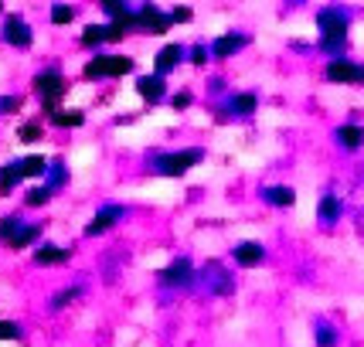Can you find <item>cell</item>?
<instances>
[{"label":"cell","mask_w":364,"mask_h":347,"mask_svg":"<svg viewBox=\"0 0 364 347\" xmlns=\"http://www.w3.org/2000/svg\"><path fill=\"white\" fill-rule=\"evenodd\" d=\"M350 21L354 11L344 4H327L317 11V48L327 55V62L333 58H348V34H350Z\"/></svg>","instance_id":"1"},{"label":"cell","mask_w":364,"mask_h":347,"mask_svg":"<svg viewBox=\"0 0 364 347\" xmlns=\"http://www.w3.org/2000/svg\"><path fill=\"white\" fill-rule=\"evenodd\" d=\"M201 160H205V150L188 146V150H171V154H150L146 164H150V174H157V177H184Z\"/></svg>","instance_id":"2"},{"label":"cell","mask_w":364,"mask_h":347,"mask_svg":"<svg viewBox=\"0 0 364 347\" xmlns=\"http://www.w3.org/2000/svg\"><path fill=\"white\" fill-rule=\"evenodd\" d=\"M157 283L164 289H198V269L188 255H177L171 266H164L157 272Z\"/></svg>","instance_id":"3"},{"label":"cell","mask_w":364,"mask_h":347,"mask_svg":"<svg viewBox=\"0 0 364 347\" xmlns=\"http://www.w3.org/2000/svg\"><path fill=\"white\" fill-rule=\"evenodd\" d=\"M34 92L45 99V112H55L58 102H62V95L68 92V82L62 79V72H58L55 65H48V68H41V72L34 75Z\"/></svg>","instance_id":"4"},{"label":"cell","mask_w":364,"mask_h":347,"mask_svg":"<svg viewBox=\"0 0 364 347\" xmlns=\"http://www.w3.org/2000/svg\"><path fill=\"white\" fill-rule=\"evenodd\" d=\"M129 72H133L129 55H95L82 68L85 79H119V75H129Z\"/></svg>","instance_id":"5"},{"label":"cell","mask_w":364,"mask_h":347,"mask_svg":"<svg viewBox=\"0 0 364 347\" xmlns=\"http://www.w3.org/2000/svg\"><path fill=\"white\" fill-rule=\"evenodd\" d=\"M133 24H136V31H143V34H167L174 28V24H171V14H164L157 4L133 7Z\"/></svg>","instance_id":"6"},{"label":"cell","mask_w":364,"mask_h":347,"mask_svg":"<svg viewBox=\"0 0 364 347\" xmlns=\"http://www.w3.org/2000/svg\"><path fill=\"white\" fill-rule=\"evenodd\" d=\"M198 286H205L208 293H215V297H228V293L235 289V279H232V272H228L222 262H208V266L198 272Z\"/></svg>","instance_id":"7"},{"label":"cell","mask_w":364,"mask_h":347,"mask_svg":"<svg viewBox=\"0 0 364 347\" xmlns=\"http://www.w3.org/2000/svg\"><path fill=\"white\" fill-rule=\"evenodd\" d=\"M323 75L333 85H361V62L354 58H333L323 65Z\"/></svg>","instance_id":"8"},{"label":"cell","mask_w":364,"mask_h":347,"mask_svg":"<svg viewBox=\"0 0 364 347\" xmlns=\"http://www.w3.org/2000/svg\"><path fill=\"white\" fill-rule=\"evenodd\" d=\"M0 38H4L11 48H31V41H34L31 24L24 21V14H7V17H4Z\"/></svg>","instance_id":"9"},{"label":"cell","mask_w":364,"mask_h":347,"mask_svg":"<svg viewBox=\"0 0 364 347\" xmlns=\"http://www.w3.org/2000/svg\"><path fill=\"white\" fill-rule=\"evenodd\" d=\"M127 215H129L127 205H102L99 211H95V218L85 225V235H89V238L102 235V232H109L112 225H116L119 218H127Z\"/></svg>","instance_id":"10"},{"label":"cell","mask_w":364,"mask_h":347,"mask_svg":"<svg viewBox=\"0 0 364 347\" xmlns=\"http://www.w3.org/2000/svg\"><path fill=\"white\" fill-rule=\"evenodd\" d=\"M333 143H337L344 154H358V150H364V127L358 119L341 123V127L333 129Z\"/></svg>","instance_id":"11"},{"label":"cell","mask_w":364,"mask_h":347,"mask_svg":"<svg viewBox=\"0 0 364 347\" xmlns=\"http://www.w3.org/2000/svg\"><path fill=\"white\" fill-rule=\"evenodd\" d=\"M249 41H252L249 34H242V31H225L222 38H215V41L208 45V55H211V58H232V55H238V51L249 45Z\"/></svg>","instance_id":"12"},{"label":"cell","mask_w":364,"mask_h":347,"mask_svg":"<svg viewBox=\"0 0 364 347\" xmlns=\"http://www.w3.org/2000/svg\"><path fill=\"white\" fill-rule=\"evenodd\" d=\"M255 110H259V95L255 92H235V95H228V99H225L218 112L235 116V119H249V116H255Z\"/></svg>","instance_id":"13"},{"label":"cell","mask_w":364,"mask_h":347,"mask_svg":"<svg viewBox=\"0 0 364 347\" xmlns=\"http://www.w3.org/2000/svg\"><path fill=\"white\" fill-rule=\"evenodd\" d=\"M136 92L146 106H160L164 99H167V82L160 79V75H140L136 79Z\"/></svg>","instance_id":"14"},{"label":"cell","mask_w":364,"mask_h":347,"mask_svg":"<svg viewBox=\"0 0 364 347\" xmlns=\"http://www.w3.org/2000/svg\"><path fill=\"white\" fill-rule=\"evenodd\" d=\"M232 259L242 269H255L266 262V245L262 242H238L235 249H232Z\"/></svg>","instance_id":"15"},{"label":"cell","mask_w":364,"mask_h":347,"mask_svg":"<svg viewBox=\"0 0 364 347\" xmlns=\"http://www.w3.org/2000/svg\"><path fill=\"white\" fill-rule=\"evenodd\" d=\"M341 215H344V201H341L333 191H323V194H320V201H317V221L331 228V225L341 221Z\"/></svg>","instance_id":"16"},{"label":"cell","mask_w":364,"mask_h":347,"mask_svg":"<svg viewBox=\"0 0 364 347\" xmlns=\"http://www.w3.org/2000/svg\"><path fill=\"white\" fill-rule=\"evenodd\" d=\"M184 55H188V51H184V45H164L157 55H154V75H160V79H164L167 72H174Z\"/></svg>","instance_id":"17"},{"label":"cell","mask_w":364,"mask_h":347,"mask_svg":"<svg viewBox=\"0 0 364 347\" xmlns=\"http://www.w3.org/2000/svg\"><path fill=\"white\" fill-rule=\"evenodd\" d=\"M72 259V252L65 249V245H55V242H41L38 249H34V262L38 266H65Z\"/></svg>","instance_id":"18"},{"label":"cell","mask_w":364,"mask_h":347,"mask_svg":"<svg viewBox=\"0 0 364 347\" xmlns=\"http://www.w3.org/2000/svg\"><path fill=\"white\" fill-rule=\"evenodd\" d=\"M262 201L272 208H293L296 205V191L289 184H269V188H262Z\"/></svg>","instance_id":"19"},{"label":"cell","mask_w":364,"mask_h":347,"mask_svg":"<svg viewBox=\"0 0 364 347\" xmlns=\"http://www.w3.org/2000/svg\"><path fill=\"white\" fill-rule=\"evenodd\" d=\"M314 344L317 347H337L341 344L337 324H331V320H317V324H314Z\"/></svg>","instance_id":"20"},{"label":"cell","mask_w":364,"mask_h":347,"mask_svg":"<svg viewBox=\"0 0 364 347\" xmlns=\"http://www.w3.org/2000/svg\"><path fill=\"white\" fill-rule=\"evenodd\" d=\"M68 184V167H65V160H51L45 171V188L51 191V194H58V191Z\"/></svg>","instance_id":"21"},{"label":"cell","mask_w":364,"mask_h":347,"mask_svg":"<svg viewBox=\"0 0 364 347\" xmlns=\"http://www.w3.org/2000/svg\"><path fill=\"white\" fill-rule=\"evenodd\" d=\"M24 181V167H21V160H11V164H4L0 167V194H11Z\"/></svg>","instance_id":"22"},{"label":"cell","mask_w":364,"mask_h":347,"mask_svg":"<svg viewBox=\"0 0 364 347\" xmlns=\"http://www.w3.org/2000/svg\"><path fill=\"white\" fill-rule=\"evenodd\" d=\"M48 119H51V127H62V129H75L85 123V112L82 110H55L48 112Z\"/></svg>","instance_id":"23"},{"label":"cell","mask_w":364,"mask_h":347,"mask_svg":"<svg viewBox=\"0 0 364 347\" xmlns=\"http://www.w3.org/2000/svg\"><path fill=\"white\" fill-rule=\"evenodd\" d=\"M38 238H41V225H21V232H17L7 245H11V249H28V245H34Z\"/></svg>","instance_id":"24"},{"label":"cell","mask_w":364,"mask_h":347,"mask_svg":"<svg viewBox=\"0 0 364 347\" xmlns=\"http://www.w3.org/2000/svg\"><path fill=\"white\" fill-rule=\"evenodd\" d=\"M82 293H85V289H82L79 283H75V286H65L62 293H55V297H51V303H48V306H51V310H65L68 303L82 300Z\"/></svg>","instance_id":"25"},{"label":"cell","mask_w":364,"mask_h":347,"mask_svg":"<svg viewBox=\"0 0 364 347\" xmlns=\"http://www.w3.org/2000/svg\"><path fill=\"white\" fill-rule=\"evenodd\" d=\"M79 45H82V48H99V45H106V24H89V28L79 34Z\"/></svg>","instance_id":"26"},{"label":"cell","mask_w":364,"mask_h":347,"mask_svg":"<svg viewBox=\"0 0 364 347\" xmlns=\"http://www.w3.org/2000/svg\"><path fill=\"white\" fill-rule=\"evenodd\" d=\"M21 167H24V177H41L48 171V160L41 154H31V157H21Z\"/></svg>","instance_id":"27"},{"label":"cell","mask_w":364,"mask_h":347,"mask_svg":"<svg viewBox=\"0 0 364 347\" xmlns=\"http://www.w3.org/2000/svg\"><path fill=\"white\" fill-rule=\"evenodd\" d=\"M51 198H55V194H51V191H48L45 184H41V188L24 191V205H28V208H45L48 201H51Z\"/></svg>","instance_id":"28"},{"label":"cell","mask_w":364,"mask_h":347,"mask_svg":"<svg viewBox=\"0 0 364 347\" xmlns=\"http://www.w3.org/2000/svg\"><path fill=\"white\" fill-rule=\"evenodd\" d=\"M21 225H24V218H17V215H7V218H0V238H4V242H11V238L21 232Z\"/></svg>","instance_id":"29"},{"label":"cell","mask_w":364,"mask_h":347,"mask_svg":"<svg viewBox=\"0 0 364 347\" xmlns=\"http://www.w3.org/2000/svg\"><path fill=\"white\" fill-rule=\"evenodd\" d=\"M72 21H75V7H68V4L51 7V24H72Z\"/></svg>","instance_id":"30"},{"label":"cell","mask_w":364,"mask_h":347,"mask_svg":"<svg viewBox=\"0 0 364 347\" xmlns=\"http://www.w3.org/2000/svg\"><path fill=\"white\" fill-rule=\"evenodd\" d=\"M0 341H21V324L0 320Z\"/></svg>","instance_id":"31"},{"label":"cell","mask_w":364,"mask_h":347,"mask_svg":"<svg viewBox=\"0 0 364 347\" xmlns=\"http://www.w3.org/2000/svg\"><path fill=\"white\" fill-rule=\"evenodd\" d=\"M17 137H21V140H28V143L41 140V127H38V123H21V129H17Z\"/></svg>","instance_id":"32"},{"label":"cell","mask_w":364,"mask_h":347,"mask_svg":"<svg viewBox=\"0 0 364 347\" xmlns=\"http://www.w3.org/2000/svg\"><path fill=\"white\" fill-rule=\"evenodd\" d=\"M21 106H24V102H21L17 95H0V112H4V116H11V112H21Z\"/></svg>","instance_id":"33"},{"label":"cell","mask_w":364,"mask_h":347,"mask_svg":"<svg viewBox=\"0 0 364 347\" xmlns=\"http://www.w3.org/2000/svg\"><path fill=\"white\" fill-rule=\"evenodd\" d=\"M102 11L112 17V21H119L123 14H129V4H119V0H109V4H102Z\"/></svg>","instance_id":"34"},{"label":"cell","mask_w":364,"mask_h":347,"mask_svg":"<svg viewBox=\"0 0 364 347\" xmlns=\"http://www.w3.org/2000/svg\"><path fill=\"white\" fill-rule=\"evenodd\" d=\"M188 55H191V65H205L208 58H211V55H208V45H194Z\"/></svg>","instance_id":"35"},{"label":"cell","mask_w":364,"mask_h":347,"mask_svg":"<svg viewBox=\"0 0 364 347\" xmlns=\"http://www.w3.org/2000/svg\"><path fill=\"white\" fill-rule=\"evenodd\" d=\"M191 102H194V95H191V92H188V89H184V92H177V95H174V99H171V106H174V110H177V112H181V110H188Z\"/></svg>","instance_id":"36"},{"label":"cell","mask_w":364,"mask_h":347,"mask_svg":"<svg viewBox=\"0 0 364 347\" xmlns=\"http://www.w3.org/2000/svg\"><path fill=\"white\" fill-rule=\"evenodd\" d=\"M191 7H174V11H171V24H188L191 21Z\"/></svg>","instance_id":"37"},{"label":"cell","mask_w":364,"mask_h":347,"mask_svg":"<svg viewBox=\"0 0 364 347\" xmlns=\"http://www.w3.org/2000/svg\"><path fill=\"white\" fill-rule=\"evenodd\" d=\"M208 89H211V95H215V92H225V82L222 79H211V82H208Z\"/></svg>","instance_id":"38"},{"label":"cell","mask_w":364,"mask_h":347,"mask_svg":"<svg viewBox=\"0 0 364 347\" xmlns=\"http://www.w3.org/2000/svg\"><path fill=\"white\" fill-rule=\"evenodd\" d=\"M0 11H4V4H0Z\"/></svg>","instance_id":"39"}]
</instances>
